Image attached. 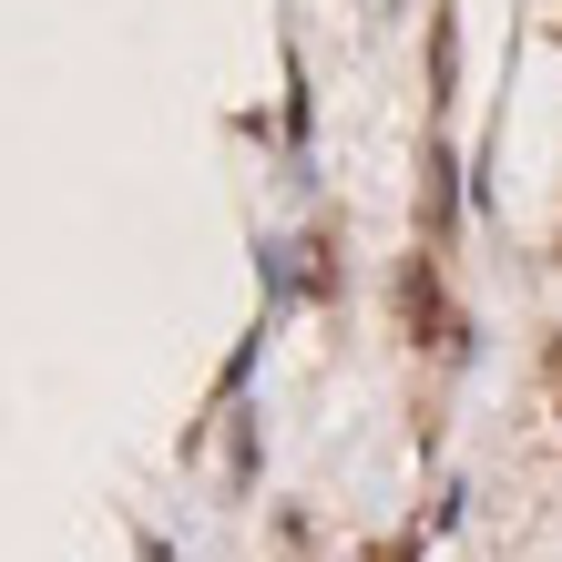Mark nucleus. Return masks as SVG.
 Listing matches in <instances>:
<instances>
[{
    "label": "nucleus",
    "instance_id": "nucleus-1",
    "mask_svg": "<svg viewBox=\"0 0 562 562\" xmlns=\"http://www.w3.org/2000/svg\"><path fill=\"white\" fill-rule=\"evenodd\" d=\"M400 307H409V338H440V277H429V256H409Z\"/></svg>",
    "mask_w": 562,
    "mask_h": 562
},
{
    "label": "nucleus",
    "instance_id": "nucleus-2",
    "mask_svg": "<svg viewBox=\"0 0 562 562\" xmlns=\"http://www.w3.org/2000/svg\"><path fill=\"white\" fill-rule=\"evenodd\" d=\"M369 562H409V542H379V552H369Z\"/></svg>",
    "mask_w": 562,
    "mask_h": 562
}]
</instances>
